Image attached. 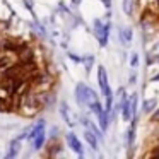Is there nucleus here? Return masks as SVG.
<instances>
[{
    "label": "nucleus",
    "mask_w": 159,
    "mask_h": 159,
    "mask_svg": "<svg viewBox=\"0 0 159 159\" xmlns=\"http://www.w3.org/2000/svg\"><path fill=\"white\" fill-rule=\"evenodd\" d=\"M98 84H99L101 93L104 94V98H106L104 110H106V111H111V108H113V93H111L110 82H108V72H106V69H104V65H99V67H98Z\"/></svg>",
    "instance_id": "1"
},
{
    "label": "nucleus",
    "mask_w": 159,
    "mask_h": 159,
    "mask_svg": "<svg viewBox=\"0 0 159 159\" xmlns=\"http://www.w3.org/2000/svg\"><path fill=\"white\" fill-rule=\"evenodd\" d=\"M75 99L80 106H89L93 101L99 99L96 94V91H93L89 86H86L84 82H79L75 86Z\"/></svg>",
    "instance_id": "2"
},
{
    "label": "nucleus",
    "mask_w": 159,
    "mask_h": 159,
    "mask_svg": "<svg viewBox=\"0 0 159 159\" xmlns=\"http://www.w3.org/2000/svg\"><path fill=\"white\" fill-rule=\"evenodd\" d=\"M110 22H103L101 19L94 21V36H96L98 43L101 46L108 45V38H110Z\"/></svg>",
    "instance_id": "3"
},
{
    "label": "nucleus",
    "mask_w": 159,
    "mask_h": 159,
    "mask_svg": "<svg viewBox=\"0 0 159 159\" xmlns=\"http://www.w3.org/2000/svg\"><path fill=\"white\" fill-rule=\"evenodd\" d=\"M118 94H120V111H121V118H123L125 121H130L132 120V110H130V99H128V96L125 94L123 89L118 91Z\"/></svg>",
    "instance_id": "4"
},
{
    "label": "nucleus",
    "mask_w": 159,
    "mask_h": 159,
    "mask_svg": "<svg viewBox=\"0 0 159 159\" xmlns=\"http://www.w3.org/2000/svg\"><path fill=\"white\" fill-rule=\"evenodd\" d=\"M65 140H67V145H69V147L72 149L74 152H77L79 156H84L82 144L79 142V139H77V135L74 134V132H69V134L65 135Z\"/></svg>",
    "instance_id": "5"
},
{
    "label": "nucleus",
    "mask_w": 159,
    "mask_h": 159,
    "mask_svg": "<svg viewBox=\"0 0 159 159\" xmlns=\"http://www.w3.org/2000/svg\"><path fill=\"white\" fill-rule=\"evenodd\" d=\"M58 110H60V115H62L63 121H65V123L69 125L70 128H72L74 125H75V120L72 118V111H70L69 104H67L65 101H60V104H58Z\"/></svg>",
    "instance_id": "6"
},
{
    "label": "nucleus",
    "mask_w": 159,
    "mask_h": 159,
    "mask_svg": "<svg viewBox=\"0 0 159 159\" xmlns=\"http://www.w3.org/2000/svg\"><path fill=\"white\" fill-rule=\"evenodd\" d=\"M137 115H134L132 116V120H130V128H128V132H127V137H125V142H127V147L128 149H132L134 147V142H135V128H137Z\"/></svg>",
    "instance_id": "7"
},
{
    "label": "nucleus",
    "mask_w": 159,
    "mask_h": 159,
    "mask_svg": "<svg viewBox=\"0 0 159 159\" xmlns=\"http://www.w3.org/2000/svg\"><path fill=\"white\" fill-rule=\"evenodd\" d=\"M45 139H46V134H45V130H41L39 134H36L29 142H33V149H34V151H41L43 145H45Z\"/></svg>",
    "instance_id": "8"
},
{
    "label": "nucleus",
    "mask_w": 159,
    "mask_h": 159,
    "mask_svg": "<svg viewBox=\"0 0 159 159\" xmlns=\"http://www.w3.org/2000/svg\"><path fill=\"white\" fill-rule=\"evenodd\" d=\"M84 139H86V142L91 145V149H93V151H98V144H99V140H98V137L89 130V128H86V130H84Z\"/></svg>",
    "instance_id": "9"
},
{
    "label": "nucleus",
    "mask_w": 159,
    "mask_h": 159,
    "mask_svg": "<svg viewBox=\"0 0 159 159\" xmlns=\"http://www.w3.org/2000/svg\"><path fill=\"white\" fill-rule=\"evenodd\" d=\"M132 38H134V33H132V28H120V39L123 45H130Z\"/></svg>",
    "instance_id": "10"
},
{
    "label": "nucleus",
    "mask_w": 159,
    "mask_h": 159,
    "mask_svg": "<svg viewBox=\"0 0 159 159\" xmlns=\"http://www.w3.org/2000/svg\"><path fill=\"white\" fill-rule=\"evenodd\" d=\"M21 142L19 139H14V140L11 142V145H9V152H7V157H16V156L21 152Z\"/></svg>",
    "instance_id": "11"
},
{
    "label": "nucleus",
    "mask_w": 159,
    "mask_h": 159,
    "mask_svg": "<svg viewBox=\"0 0 159 159\" xmlns=\"http://www.w3.org/2000/svg\"><path fill=\"white\" fill-rule=\"evenodd\" d=\"M156 108H157V99H156V98H151V99H145L144 101L142 111H144V113H152Z\"/></svg>",
    "instance_id": "12"
},
{
    "label": "nucleus",
    "mask_w": 159,
    "mask_h": 159,
    "mask_svg": "<svg viewBox=\"0 0 159 159\" xmlns=\"http://www.w3.org/2000/svg\"><path fill=\"white\" fill-rule=\"evenodd\" d=\"M121 9H123V12L127 16H134V12H135V0H123Z\"/></svg>",
    "instance_id": "13"
},
{
    "label": "nucleus",
    "mask_w": 159,
    "mask_h": 159,
    "mask_svg": "<svg viewBox=\"0 0 159 159\" xmlns=\"http://www.w3.org/2000/svg\"><path fill=\"white\" fill-rule=\"evenodd\" d=\"M128 99H130V110H132V116H134V115H137V101H139V94H137V93H134L130 98H128Z\"/></svg>",
    "instance_id": "14"
},
{
    "label": "nucleus",
    "mask_w": 159,
    "mask_h": 159,
    "mask_svg": "<svg viewBox=\"0 0 159 159\" xmlns=\"http://www.w3.org/2000/svg\"><path fill=\"white\" fill-rule=\"evenodd\" d=\"M82 62H84L86 74H89L91 69H93V63H94V57H93V55H87V57H84V58H82Z\"/></svg>",
    "instance_id": "15"
},
{
    "label": "nucleus",
    "mask_w": 159,
    "mask_h": 159,
    "mask_svg": "<svg viewBox=\"0 0 159 159\" xmlns=\"http://www.w3.org/2000/svg\"><path fill=\"white\" fill-rule=\"evenodd\" d=\"M60 152H62L60 142H53V144L50 145V149H48V156H55V154H60Z\"/></svg>",
    "instance_id": "16"
},
{
    "label": "nucleus",
    "mask_w": 159,
    "mask_h": 159,
    "mask_svg": "<svg viewBox=\"0 0 159 159\" xmlns=\"http://www.w3.org/2000/svg\"><path fill=\"white\" fill-rule=\"evenodd\" d=\"M137 65H139V55H137V53H134L132 58H130V67H134V69H135Z\"/></svg>",
    "instance_id": "17"
},
{
    "label": "nucleus",
    "mask_w": 159,
    "mask_h": 159,
    "mask_svg": "<svg viewBox=\"0 0 159 159\" xmlns=\"http://www.w3.org/2000/svg\"><path fill=\"white\" fill-rule=\"evenodd\" d=\"M69 58H70V60H74V62H77V63H80V62H82V58H80L79 55H75V53H72V52L69 53Z\"/></svg>",
    "instance_id": "18"
},
{
    "label": "nucleus",
    "mask_w": 159,
    "mask_h": 159,
    "mask_svg": "<svg viewBox=\"0 0 159 159\" xmlns=\"http://www.w3.org/2000/svg\"><path fill=\"white\" fill-rule=\"evenodd\" d=\"M152 121H159V110H154L152 111V118H151Z\"/></svg>",
    "instance_id": "19"
},
{
    "label": "nucleus",
    "mask_w": 159,
    "mask_h": 159,
    "mask_svg": "<svg viewBox=\"0 0 159 159\" xmlns=\"http://www.w3.org/2000/svg\"><path fill=\"white\" fill-rule=\"evenodd\" d=\"M135 80H137V74H132L130 79H128V84H135Z\"/></svg>",
    "instance_id": "20"
},
{
    "label": "nucleus",
    "mask_w": 159,
    "mask_h": 159,
    "mask_svg": "<svg viewBox=\"0 0 159 159\" xmlns=\"http://www.w3.org/2000/svg\"><path fill=\"white\" fill-rule=\"evenodd\" d=\"M58 132H60L58 128H57V127H53V128H52V137H55V135L58 134Z\"/></svg>",
    "instance_id": "21"
},
{
    "label": "nucleus",
    "mask_w": 159,
    "mask_h": 159,
    "mask_svg": "<svg viewBox=\"0 0 159 159\" xmlns=\"http://www.w3.org/2000/svg\"><path fill=\"white\" fill-rule=\"evenodd\" d=\"M157 80H159V74H156L154 77H151V82H157Z\"/></svg>",
    "instance_id": "22"
},
{
    "label": "nucleus",
    "mask_w": 159,
    "mask_h": 159,
    "mask_svg": "<svg viewBox=\"0 0 159 159\" xmlns=\"http://www.w3.org/2000/svg\"><path fill=\"white\" fill-rule=\"evenodd\" d=\"M103 4L106 5V9H110V7H111V2H110V0H103Z\"/></svg>",
    "instance_id": "23"
},
{
    "label": "nucleus",
    "mask_w": 159,
    "mask_h": 159,
    "mask_svg": "<svg viewBox=\"0 0 159 159\" xmlns=\"http://www.w3.org/2000/svg\"><path fill=\"white\" fill-rule=\"evenodd\" d=\"M156 62H159V57H156Z\"/></svg>",
    "instance_id": "24"
},
{
    "label": "nucleus",
    "mask_w": 159,
    "mask_h": 159,
    "mask_svg": "<svg viewBox=\"0 0 159 159\" xmlns=\"http://www.w3.org/2000/svg\"><path fill=\"white\" fill-rule=\"evenodd\" d=\"M157 5H159V0H157Z\"/></svg>",
    "instance_id": "25"
},
{
    "label": "nucleus",
    "mask_w": 159,
    "mask_h": 159,
    "mask_svg": "<svg viewBox=\"0 0 159 159\" xmlns=\"http://www.w3.org/2000/svg\"><path fill=\"white\" fill-rule=\"evenodd\" d=\"M157 147H159V145H157Z\"/></svg>",
    "instance_id": "26"
}]
</instances>
